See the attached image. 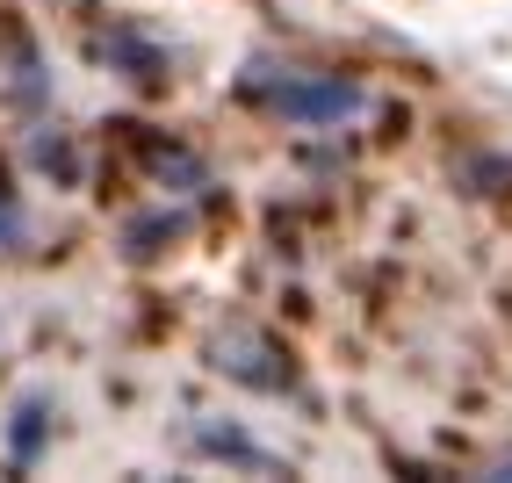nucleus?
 Wrapping results in <instances>:
<instances>
[{
    "instance_id": "obj_1",
    "label": "nucleus",
    "mask_w": 512,
    "mask_h": 483,
    "mask_svg": "<svg viewBox=\"0 0 512 483\" xmlns=\"http://www.w3.org/2000/svg\"><path fill=\"white\" fill-rule=\"evenodd\" d=\"M210 361L231 375V383H246V390H289L296 383V361L282 339H267L260 325H224L210 339Z\"/></svg>"
},
{
    "instance_id": "obj_2",
    "label": "nucleus",
    "mask_w": 512,
    "mask_h": 483,
    "mask_svg": "<svg viewBox=\"0 0 512 483\" xmlns=\"http://www.w3.org/2000/svg\"><path fill=\"white\" fill-rule=\"evenodd\" d=\"M246 101H267L282 116H303V123H332L354 109V87L347 80H246Z\"/></svg>"
},
{
    "instance_id": "obj_3",
    "label": "nucleus",
    "mask_w": 512,
    "mask_h": 483,
    "mask_svg": "<svg viewBox=\"0 0 512 483\" xmlns=\"http://www.w3.org/2000/svg\"><path fill=\"white\" fill-rule=\"evenodd\" d=\"M44 447V404H22L15 411V462H29Z\"/></svg>"
}]
</instances>
